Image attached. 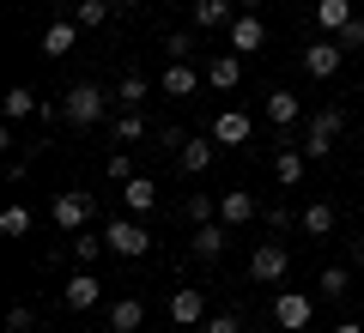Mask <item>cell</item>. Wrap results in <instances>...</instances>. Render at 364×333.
Wrapping results in <instances>:
<instances>
[{
  "instance_id": "obj_37",
  "label": "cell",
  "mask_w": 364,
  "mask_h": 333,
  "mask_svg": "<svg viewBox=\"0 0 364 333\" xmlns=\"http://www.w3.org/2000/svg\"><path fill=\"white\" fill-rule=\"evenodd\" d=\"M340 43H346V49H358V43H364V18H352V25L340 31Z\"/></svg>"
},
{
  "instance_id": "obj_12",
  "label": "cell",
  "mask_w": 364,
  "mask_h": 333,
  "mask_svg": "<svg viewBox=\"0 0 364 333\" xmlns=\"http://www.w3.org/2000/svg\"><path fill=\"white\" fill-rule=\"evenodd\" d=\"M200 79H207V73H195L188 61H170L164 73H158V91H164V97H195Z\"/></svg>"
},
{
  "instance_id": "obj_41",
  "label": "cell",
  "mask_w": 364,
  "mask_h": 333,
  "mask_svg": "<svg viewBox=\"0 0 364 333\" xmlns=\"http://www.w3.org/2000/svg\"><path fill=\"white\" fill-rule=\"evenodd\" d=\"M109 6H116V13H122V6H134V0H109Z\"/></svg>"
},
{
  "instance_id": "obj_33",
  "label": "cell",
  "mask_w": 364,
  "mask_h": 333,
  "mask_svg": "<svg viewBox=\"0 0 364 333\" xmlns=\"http://www.w3.org/2000/svg\"><path fill=\"white\" fill-rule=\"evenodd\" d=\"M104 176H109V182H116V188H122V182L134 176V158H128V152H109V164H104Z\"/></svg>"
},
{
  "instance_id": "obj_36",
  "label": "cell",
  "mask_w": 364,
  "mask_h": 333,
  "mask_svg": "<svg viewBox=\"0 0 364 333\" xmlns=\"http://www.w3.org/2000/svg\"><path fill=\"white\" fill-rule=\"evenodd\" d=\"M164 49H170V61H188V55H195V37H182V31H176Z\"/></svg>"
},
{
  "instance_id": "obj_35",
  "label": "cell",
  "mask_w": 364,
  "mask_h": 333,
  "mask_svg": "<svg viewBox=\"0 0 364 333\" xmlns=\"http://www.w3.org/2000/svg\"><path fill=\"white\" fill-rule=\"evenodd\" d=\"M200 333H243V321H237V315H207Z\"/></svg>"
},
{
  "instance_id": "obj_17",
  "label": "cell",
  "mask_w": 364,
  "mask_h": 333,
  "mask_svg": "<svg viewBox=\"0 0 364 333\" xmlns=\"http://www.w3.org/2000/svg\"><path fill=\"white\" fill-rule=\"evenodd\" d=\"M261 43H267V25H261L255 13H243V18H231V55H255Z\"/></svg>"
},
{
  "instance_id": "obj_19",
  "label": "cell",
  "mask_w": 364,
  "mask_h": 333,
  "mask_svg": "<svg viewBox=\"0 0 364 333\" xmlns=\"http://www.w3.org/2000/svg\"><path fill=\"white\" fill-rule=\"evenodd\" d=\"M304 164H310L304 146H279V158H273V182H279V188H298V182H304Z\"/></svg>"
},
{
  "instance_id": "obj_22",
  "label": "cell",
  "mask_w": 364,
  "mask_h": 333,
  "mask_svg": "<svg viewBox=\"0 0 364 333\" xmlns=\"http://www.w3.org/2000/svg\"><path fill=\"white\" fill-rule=\"evenodd\" d=\"M109 327L116 333H140L146 327V303L140 297H116V303H109Z\"/></svg>"
},
{
  "instance_id": "obj_39",
  "label": "cell",
  "mask_w": 364,
  "mask_h": 333,
  "mask_svg": "<svg viewBox=\"0 0 364 333\" xmlns=\"http://www.w3.org/2000/svg\"><path fill=\"white\" fill-rule=\"evenodd\" d=\"M328 333H364V327H358V321H340V327H328Z\"/></svg>"
},
{
  "instance_id": "obj_28",
  "label": "cell",
  "mask_w": 364,
  "mask_h": 333,
  "mask_svg": "<svg viewBox=\"0 0 364 333\" xmlns=\"http://www.w3.org/2000/svg\"><path fill=\"white\" fill-rule=\"evenodd\" d=\"M298 224H304L310 236H328V231H334V206H328V200H310V206H304V218H298Z\"/></svg>"
},
{
  "instance_id": "obj_1",
  "label": "cell",
  "mask_w": 364,
  "mask_h": 333,
  "mask_svg": "<svg viewBox=\"0 0 364 333\" xmlns=\"http://www.w3.org/2000/svg\"><path fill=\"white\" fill-rule=\"evenodd\" d=\"M109 103H116V91L79 79V85H67V97H61V121H73V128H97Z\"/></svg>"
},
{
  "instance_id": "obj_10",
  "label": "cell",
  "mask_w": 364,
  "mask_h": 333,
  "mask_svg": "<svg viewBox=\"0 0 364 333\" xmlns=\"http://www.w3.org/2000/svg\"><path fill=\"white\" fill-rule=\"evenodd\" d=\"M164 309H170V321H176V327H200V321H207V297H200L195 285H176Z\"/></svg>"
},
{
  "instance_id": "obj_26",
  "label": "cell",
  "mask_w": 364,
  "mask_h": 333,
  "mask_svg": "<svg viewBox=\"0 0 364 333\" xmlns=\"http://www.w3.org/2000/svg\"><path fill=\"white\" fill-rule=\"evenodd\" d=\"M67 255H73L79 267H91L97 255H109V243H104V236H91V231H73V243H67Z\"/></svg>"
},
{
  "instance_id": "obj_32",
  "label": "cell",
  "mask_w": 364,
  "mask_h": 333,
  "mask_svg": "<svg viewBox=\"0 0 364 333\" xmlns=\"http://www.w3.org/2000/svg\"><path fill=\"white\" fill-rule=\"evenodd\" d=\"M31 327H37V309H31V303H13V309H6V333H31Z\"/></svg>"
},
{
  "instance_id": "obj_11",
  "label": "cell",
  "mask_w": 364,
  "mask_h": 333,
  "mask_svg": "<svg viewBox=\"0 0 364 333\" xmlns=\"http://www.w3.org/2000/svg\"><path fill=\"white\" fill-rule=\"evenodd\" d=\"M255 218H261V200H255V194H243V188L219 194V224H231V231H237V224H255Z\"/></svg>"
},
{
  "instance_id": "obj_23",
  "label": "cell",
  "mask_w": 364,
  "mask_h": 333,
  "mask_svg": "<svg viewBox=\"0 0 364 333\" xmlns=\"http://www.w3.org/2000/svg\"><path fill=\"white\" fill-rule=\"evenodd\" d=\"M31 116H43V97L31 85H13V91H6V121L18 128V121H31Z\"/></svg>"
},
{
  "instance_id": "obj_6",
  "label": "cell",
  "mask_w": 364,
  "mask_h": 333,
  "mask_svg": "<svg viewBox=\"0 0 364 333\" xmlns=\"http://www.w3.org/2000/svg\"><path fill=\"white\" fill-rule=\"evenodd\" d=\"M49 218H55V231H85L91 224V194H79V188H67V194H55V206H49Z\"/></svg>"
},
{
  "instance_id": "obj_29",
  "label": "cell",
  "mask_w": 364,
  "mask_h": 333,
  "mask_svg": "<svg viewBox=\"0 0 364 333\" xmlns=\"http://www.w3.org/2000/svg\"><path fill=\"white\" fill-rule=\"evenodd\" d=\"M316 291H328V297H346V291H352V267H346V261H334V267H322V279H316Z\"/></svg>"
},
{
  "instance_id": "obj_9",
  "label": "cell",
  "mask_w": 364,
  "mask_h": 333,
  "mask_svg": "<svg viewBox=\"0 0 364 333\" xmlns=\"http://www.w3.org/2000/svg\"><path fill=\"white\" fill-rule=\"evenodd\" d=\"M61 303H67V309H79V315H85V309H97V303H104V279H97L91 267H79L73 279L61 285Z\"/></svg>"
},
{
  "instance_id": "obj_5",
  "label": "cell",
  "mask_w": 364,
  "mask_h": 333,
  "mask_svg": "<svg viewBox=\"0 0 364 333\" xmlns=\"http://www.w3.org/2000/svg\"><path fill=\"white\" fill-rule=\"evenodd\" d=\"M104 243H109V255H122V261H140L146 249H152V231H146L140 218H116L104 231Z\"/></svg>"
},
{
  "instance_id": "obj_24",
  "label": "cell",
  "mask_w": 364,
  "mask_h": 333,
  "mask_svg": "<svg viewBox=\"0 0 364 333\" xmlns=\"http://www.w3.org/2000/svg\"><path fill=\"white\" fill-rule=\"evenodd\" d=\"M109 140H116L122 152H128V146H140V140H146V116H140V109H122V116L109 121Z\"/></svg>"
},
{
  "instance_id": "obj_7",
  "label": "cell",
  "mask_w": 364,
  "mask_h": 333,
  "mask_svg": "<svg viewBox=\"0 0 364 333\" xmlns=\"http://www.w3.org/2000/svg\"><path fill=\"white\" fill-rule=\"evenodd\" d=\"M340 67H346V43H340V37H322V43L304 49V73H310V79H334Z\"/></svg>"
},
{
  "instance_id": "obj_15",
  "label": "cell",
  "mask_w": 364,
  "mask_h": 333,
  "mask_svg": "<svg viewBox=\"0 0 364 333\" xmlns=\"http://www.w3.org/2000/svg\"><path fill=\"white\" fill-rule=\"evenodd\" d=\"M122 206H128V218H146L158 206V182L152 176H128L122 182Z\"/></svg>"
},
{
  "instance_id": "obj_40",
  "label": "cell",
  "mask_w": 364,
  "mask_h": 333,
  "mask_svg": "<svg viewBox=\"0 0 364 333\" xmlns=\"http://www.w3.org/2000/svg\"><path fill=\"white\" fill-rule=\"evenodd\" d=\"M237 6H243V13H255V6H261V0H237Z\"/></svg>"
},
{
  "instance_id": "obj_3",
  "label": "cell",
  "mask_w": 364,
  "mask_h": 333,
  "mask_svg": "<svg viewBox=\"0 0 364 333\" xmlns=\"http://www.w3.org/2000/svg\"><path fill=\"white\" fill-rule=\"evenodd\" d=\"M286 273H291V255H286L279 236H273V243H255V255H249V279H255V285H286Z\"/></svg>"
},
{
  "instance_id": "obj_14",
  "label": "cell",
  "mask_w": 364,
  "mask_h": 333,
  "mask_svg": "<svg viewBox=\"0 0 364 333\" xmlns=\"http://www.w3.org/2000/svg\"><path fill=\"white\" fill-rule=\"evenodd\" d=\"M225 243H231V224H219V218H207V224H195V236H188V249H195L200 261H219Z\"/></svg>"
},
{
  "instance_id": "obj_8",
  "label": "cell",
  "mask_w": 364,
  "mask_h": 333,
  "mask_svg": "<svg viewBox=\"0 0 364 333\" xmlns=\"http://www.w3.org/2000/svg\"><path fill=\"white\" fill-rule=\"evenodd\" d=\"M310 315H316V303L304 291H279V297H273V327L304 333V327H310Z\"/></svg>"
},
{
  "instance_id": "obj_30",
  "label": "cell",
  "mask_w": 364,
  "mask_h": 333,
  "mask_svg": "<svg viewBox=\"0 0 364 333\" xmlns=\"http://www.w3.org/2000/svg\"><path fill=\"white\" fill-rule=\"evenodd\" d=\"M0 236H31V206H0Z\"/></svg>"
},
{
  "instance_id": "obj_31",
  "label": "cell",
  "mask_w": 364,
  "mask_h": 333,
  "mask_svg": "<svg viewBox=\"0 0 364 333\" xmlns=\"http://www.w3.org/2000/svg\"><path fill=\"white\" fill-rule=\"evenodd\" d=\"M140 97H152V85H146L140 73H128V79L116 85V103H122V109H140Z\"/></svg>"
},
{
  "instance_id": "obj_2",
  "label": "cell",
  "mask_w": 364,
  "mask_h": 333,
  "mask_svg": "<svg viewBox=\"0 0 364 333\" xmlns=\"http://www.w3.org/2000/svg\"><path fill=\"white\" fill-rule=\"evenodd\" d=\"M340 133H346V109H316V116L304 121V140L298 146H304V158H328Z\"/></svg>"
},
{
  "instance_id": "obj_4",
  "label": "cell",
  "mask_w": 364,
  "mask_h": 333,
  "mask_svg": "<svg viewBox=\"0 0 364 333\" xmlns=\"http://www.w3.org/2000/svg\"><path fill=\"white\" fill-rule=\"evenodd\" d=\"M261 116H267L273 128H279V146H298V140H286V133H291V128L304 121V103H298V91L273 85V91H267V103H261Z\"/></svg>"
},
{
  "instance_id": "obj_20",
  "label": "cell",
  "mask_w": 364,
  "mask_h": 333,
  "mask_svg": "<svg viewBox=\"0 0 364 333\" xmlns=\"http://www.w3.org/2000/svg\"><path fill=\"white\" fill-rule=\"evenodd\" d=\"M352 0H316V25H322V37H340V31L352 25Z\"/></svg>"
},
{
  "instance_id": "obj_27",
  "label": "cell",
  "mask_w": 364,
  "mask_h": 333,
  "mask_svg": "<svg viewBox=\"0 0 364 333\" xmlns=\"http://www.w3.org/2000/svg\"><path fill=\"white\" fill-rule=\"evenodd\" d=\"M195 25H200V31L231 25V0H195Z\"/></svg>"
},
{
  "instance_id": "obj_38",
  "label": "cell",
  "mask_w": 364,
  "mask_h": 333,
  "mask_svg": "<svg viewBox=\"0 0 364 333\" xmlns=\"http://www.w3.org/2000/svg\"><path fill=\"white\" fill-rule=\"evenodd\" d=\"M352 267H364V236H358V243H352Z\"/></svg>"
},
{
  "instance_id": "obj_34",
  "label": "cell",
  "mask_w": 364,
  "mask_h": 333,
  "mask_svg": "<svg viewBox=\"0 0 364 333\" xmlns=\"http://www.w3.org/2000/svg\"><path fill=\"white\" fill-rule=\"evenodd\" d=\"M188 218H195V224H207V218H219V200H207V194H188Z\"/></svg>"
},
{
  "instance_id": "obj_13",
  "label": "cell",
  "mask_w": 364,
  "mask_h": 333,
  "mask_svg": "<svg viewBox=\"0 0 364 333\" xmlns=\"http://www.w3.org/2000/svg\"><path fill=\"white\" fill-rule=\"evenodd\" d=\"M213 158H219V140H182V152H176V164H182V176H207L213 170Z\"/></svg>"
},
{
  "instance_id": "obj_21",
  "label": "cell",
  "mask_w": 364,
  "mask_h": 333,
  "mask_svg": "<svg viewBox=\"0 0 364 333\" xmlns=\"http://www.w3.org/2000/svg\"><path fill=\"white\" fill-rule=\"evenodd\" d=\"M85 37V31L73 25V18H61V25H49L43 31V55H49V61H61V55H73V43Z\"/></svg>"
},
{
  "instance_id": "obj_18",
  "label": "cell",
  "mask_w": 364,
  "mask_h": 333,
  "mask_svg": "<svg viewBox=\"0 0 364 333\" xmlns=\"http://www.w3.org/2000/svg\"><path fill=\"white\" fill-rule=\"evenodd\" d=\"M207 85L213 91H237L243 85V55H213L207 61Z\"/></svg>"
},
{
  "instance_id": "obj_25",
  "label": "cell",
  "mask_w": 364,
  "mask_h": 333,
  "mask_svg": "<svg viewBox=\"0 0 364 333\" xmlns=\"http://www.w3.org/2000/svg\"><path fill=\"white\" fill-rule=\"evenodd\" d=\"M109 13H116L109 0H73V25H79V31H104Z\"/></svg>"
},
{
  "instance_id": "obj_16",
  "label": "cell",
  "mask_w": 364,
  "mask_h": 333,
  "mask_svg": "<svg viewBox=\"0 0 364 333\" xmlns=\"http://www.w3.org/2000/svg\"><path fill=\"white\" fill-rule=\"evenodd\" d=\"M249 133H255V121H249L243 109H219V116H213V140L219 146H243Z\"/></svg>"
}]
</instances>
